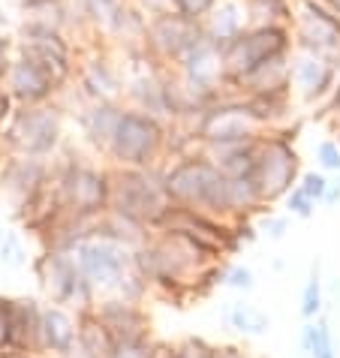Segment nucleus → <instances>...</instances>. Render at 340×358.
Here are the masks:
<instances>
[{"label":"nucleus","instance_id":"1","mask_svg":"<svg viewBox=\"0 0 340 358\" xmlns=\"http://www.w3.org/2000/svg\"><path fill=\"white\" fill-rule=\"evenodd\" d=\"M292 48H295L292 27H247L244 34H238L226 45H220L226 82L238 85L259 64L280 57V55H289Z\"/></svg>","mask_w":340,"mask_h":358},{"label":"nucleus","instance_id":"2","mask_svg":"<svg viewBox=\"0 0 340 358\" xmlns=\"http://www.w3.org/2000/svg\"><path fill=\"white\" fill-rule=\"evenodd\" d=\"M163 184L169 199H178L184 205L229 208V178L208 160H184L166 175Z\"/></svg>","mask_w":340,"mask_h":358},{"label":"nucleus","instance_id":"3","mask_svg":"<svg viewBox=\"0 0 340 358\" xmlns=\"http://www.w3.org/2000/svg\"><path fill=\"white\" fill-rule=\"evenodd\" d=\"M160 148H163V127H160V121L154 115L142 112V108H129L118 121L108 151H112L118 163L139 169L151 163V157H157Z\"/></svg>","mask_w":340,"mask_h":358},{"label":"nucleus","instance_id":"4","mask_svg":"<svg viewBox=\"0 0 340 358\" xmlns=\"http://www.w3.org/2000/svg\"><path fill=\"white\" fill-rule=\"evenodd\" d=\"M61 130H64L61 112L48 103H39V106H22V112H15L13 121H9L6 136L15 151L27 157H43L57 148Z\"/></svg>","mask_w":340,"mask_h":358},{"label":"nucleus","instance_id":"5","mask_svg":"<svg viewBox=\"0 0 340 358\" xmlns=\"http://www.w3.org/2000/svg\"><path fill=\"white\" fill-rule=\"evenodd\" d=\"M265 130L259 115L250 108L247 99L241 103H214L202 112L199 121V138L205 145H235V142H253Z\"/></svg>","mask_w":340,"mask_h":358},{"label":"nucleus","instance_id":"6","mask_svg":"<svg viewBox=\"0 0 340 358\" xmlns=\"http://www.w3.org/2000/svg\"><path fill=\"white\" fill-rule=\"evenodd\" d=\"M115 184H108V199L112 205L129 220H157L163 217L166 208V184H157L148 172H121L112 178Z\"/></svg>","mask_w":340,"mask_h":358},{"label":"nucleus","instance_id":"7","mask_svg":"<svg viewBox=\"0 0 340 358\" xmlns=\"http://www.w3.org/2000/svg\"><path fill=\"white\" fill-rule=\"evenodd\" d=\"M202 22H193L175 9L160 13L148 18V34H145V52L154 61L175 64L190 45H196L202 39Z\"/></svg>","mask_w":340,"mask_h":358},{"label":"nucleus","instance_id":"8","mask_svg":"<svg viewBox=\"0 0 340 358\" xmlns=\"http://www.w3.org/2000/svg\"><path fill=\"white\" fill-rule=\"evenodd\" d=\"M298 172V157L286 138H259V154H256V172L253 187L259 199H277L286 193L295 181Z\"/></svg>","mask_w":340,"mask_h":358},{"label":"nucleus","instance_id":"9","mask_svg":"<svg viewBox=\"0 0 340 358\" xmlns=\"http://www.w3.org/2000/svg\"><path fill=\"white\" fill-rule=\"evenodd\" d=\"M295 48L340 57V15L323 6L319 0H298V13L292 24Z\"/></svg>","mask_w":340,"mask_h":358},{"label":"nucleus","instance_id":"10","mask_svg":"<svg viewBox=\"0 0 340 358\" xmlns=\"http://www.w3.org/2000/svg\"><path fill=\"white\" fill-rule=\"evenodd\" d=\"M18 55L31 57L57 85L73 76V45L64 31H39V27H22L18 36Z\"/></svg>","mask_w":340,"mask_h":358},{"label":"nucleus","instance_id":"11","mask_svg":"<svg viewBox=\"0 0 340 358\" xmlns=\"http://www.w3.org/2000/svg\"><path fill=\"white\" fill-rule=\"evenodd\" d=\"M340 57H328L310 48H295L292 55V87L304 103H316L334 91L340 78Z\"/></svg>","mask_w":340,"mask_h":358},{"label":"nucleus","instance_id":"12","mask_svg":"<svg viewBox=\"0 0 340 358\" xmlns=\"http://www.w3.org/2000/svg\"><path fill=\"white\" fill-rule=\"evenodd\" d=\"M76 262L87 283L118 286L127 268V250L115 241H85L76 247Z\"/></svg>","mask_w":340,"mask_h":358},{"label":"nucleus","instance_id":"13","mask_svg":"<svg viewBox=\"0 0 340 358\" xmlns=\"http://www.w3.org/2000/svg\"><path fill=\"white\" fill-rule=\"evenodd\" d=\"M3 78H6L9 96L22 106L48 103V96L61 87L43 66H39L36 61H31V57H24V55H18L15 61H9V69H6Z\"/></svg>","mask_w":340,"mask_h":358},{"label":"nucleus","instance_id":"14","mask_svg":"<svg viewBox=\"0 0 340 358\" xmlns=\"http://www.w3.org/2000/svg\"><path fill=\"white\" fill-rule=\"evenodd\" d=\"M178 73L184 78L196 85H205V87H220L226 82L223 76V52H220V45L214 39L202 36L196 45H190L187 52L178 57Z\"/></svg>","mask_w":340,"mask_h":358},{"label":"nucleus","instance_id":"15","mask_svg":"<svg viewBox=\"0 0 340 358\" xmlns=\"http://www.w3.org/2000/svg\"><path fill=\"white\" fill-rule=\"evenodd\" d=\"M64 199L69 202V208L76 211H99L106 202H108V178L94 172V169H85V166H73L69 172L64 175Z\"/></svg>","mask_w":340,"mask_h":358},{"label":"nucleus","instance_id":"16","mask_svg":"<svg viewBox=\"0 0 340 358\" xmlns=\"http://www.w3.org/2000/svg\"><path fill=\"white\" fill-rule=\"evenodd\" d=\"M238 87H241L247 96L292 91V52L280 55V57H271V61H265V64H259L253 73H247L241 82H238Z\"/></svg>","mask_w":340,"mask_h":358},{"label":"nucleus","instance_id":"17","mask_svg":"<svg viewBox=\"0 0 340 358\" xmlns=\"http://www.w3.org/2000/svg\"><path fill=\"white\" fill-rule=\"evenodd\" d=\"M247 31V9L244 0H217V6L202 18V34L214 39L217 45H226L229 39Z\"/></svg>","mask_w":340,"mask_h":358},{"label":"nucleus","instance_id":"18","mask_svg":"<svg viewBox=\"0 0 340 358\" xmlns=\"http://www.w3.org/2000/svg\"><path fill=\"white\" fill-rule=\"evenodd\" d=\"M22 9V27H39V31H64L76 22L78 13L69 0H27ZM82 24V22H78Z\"/></svg>","mask_w":340,"mask_h":358},{"label":"nucleus","instance_id":"19","mask_svg":"<svg viewBox=\"0 0 340 358\" xmlns=\"http://www.w3.org/2000/svg\"><path fill=\"white\" fill-rule=\"evenodd\" d=\"M78 82H82L85 94L91 99H108V103H115V96L121 94V82H118L115 66L99 52L91 55L87 61H82V66H78Z\"/></svg>","mask_w":340,"mask_h":358},{"label":"nucleus","instance_id":"20","mask_svg":"<svg viewBox=\"0 0 340 358\" xmlns=\"http://www.w3.org/2000/svg\"><path fill=\"white\" fill-rule=\"evenodd\" d=\"M121 115H124V108H118L115 103H108V99H94V103L82 112L85 136L91 138L94 145L108 148V145H112V136L118 130V121H121Z\"/></svg>","mask_w":340,"mask_h":358},{"label":"nucleus","instance_id":"21","mask_svg":"<svg viewBox=\"0 0 340 358\" xmlns=\"http://www.w3.org/2000/svg\"><path fill=\"white\" fill-rule=\"evenodd\" d=\"M39 280L48 289V295L55 301H66L69 295H76V289L82 286V274H76V268L69 265L64 256H45L39 262Z\"/></svg>","mask_w":340,"mask_h":358},{"label":"nucleus","instance_id":"22","mask_svg":"<svg viewBox=\"0 0 340 358\" xmlns=\"http://www.w3.org/2000/svg\"><path fill=\"white\" fill-rule=\"evenodd\" d=\"M247 27H292L298 0H244Z\"/></svg>","mask_w":340,"mask_h":358},{"label":"nucleus","instance_id":"23","mask_svg":"<svg viewBox=\"0 0 340 358\" xmlns=\"http://www.w3.org/2000/svg\"><path fill=\"white\" fill-rule=\"evenodd\" d=\"M78 341H82V350L87 352V358H112L118 350L112 328L99 316H85L82 325H78Z\"/></svg>","mask_w":340,"mask_h":358},{"label":"nucleus","instance_id":"24","mask_svg":"<svg viewBox=\"0 0 340 358\" xmlns=\"http://www.w3.org/2000/svg\"><path fill=\"white\" fill-rule=\"evenodd\" d=\"M163 220L169 226H175L178 235H184L187 241H196L199 247H220L223 244V235L217 232L214 226H208L205 220H199V217H193L190 211H181V214H163Z\"/></svg>","mask_w":340,"mask_h":358},{"label":"nucleus","instance_id":"25","mask_svg":"<svg viewBox=\"0 0 340 358\" xmlns=\"http://www.w3.org/2000/svg\"><path fill=\"white\" fill-rule=\"evenodd\" d=\"M39 328H43L45 343L52 346V350H57V352H66L69 346H73V341H76L73 320H69L64 310H45L43 320H39Z\"/></svg>","mask_w":340,"mask_h":358},{"label":"nucleus","instance_id":"26","mask_svg":"<svg viewBox=\"0 0 340 358\" xmlns=\"http://www.w3.org/2000/svg\"><path fill=\"white\" fill-rule=\"evenodd\" d=\"M6 184L13 187V190H22L27 196H34L39 190V184H43V166H39L34 157L24 154V160H15L13 166H9Z\"/></svg>","mask_w":340,"mask_h":358},{"label":"nucleus","instance_id":"27","mask_svg":"<svg viewBox=\"0 0 340 358\" xmlns=\"http://www.w3.org/2000/svg\"><path fill=\"white\" fill-rule=\"evenodd\" d=\"M9 310H13V346H27L31 331H34L31 320L36 316L34 304L31 301H15V304H9Z\"/></svg>","mask_w":340,"mask_h":358},{"label":"nucleus","instance_id":"28","mask_svg":"<svg viewBox=\"0 0 340 358\" xmlns=\"http://www.w3.org/2000/svg\"><path fill=\"white\" fill-rule=\"evenodd\" d=\"M304 346L313 358H334L332 334H328L325 325H307L304 328Z\"/></svg>","mask_w":340,"mask_h":358},{"label":"nucleus","instance_id":"29","mask_svg":"<svg viewBox=\"0 0 340 358\" xmlns=\"http://www.w3.org/2000/svg\"><path fill=\"white\" fill-rule=\"evenodd\" d=\"M229 316H232V325H238L241 331L262 334L265 328H268V316H265V313H259V310H253V307H244V304H238Z\"/></svg>","mask_w":340,"mask_h":358},{"label":"nucleus","instance_id":"30","mask_svg":"<svg viewBox=\"0 0 340 358\" xmlns=\"http://www.w3.org/2000/svg\"><path fill=\"white\" fill-rule=\"evenodd\" d=\"M214 6H217V0H175V13L193 18V22H202Z\"/></svg>","mask_w":340,"mask_h":358},{"label":"nucleus","instance_id":"31","mask_svg":"<svg viewBox=\"0 0 340 358\" xmlns=\"http://www.w3.org/2000/svg\"><path fill=\"white\" fill-rule=\"evenodd\" d=\"M22 241H18L15 235H3V241H0V259L3 265H22Z\"/></svg>","mask_w":340,"mask_h":358},{"label":"nucleus","instance_id":"32","mask_svg":"<svg viewBox=\"0 0 340 358\" xmlns=\"http://www.w3.org/2000/svg\"><path fill=\"white\" fill-rule=\"evenodd\" d=\"M319 310V274L313 271L307 280V289H304V304H302V313L304 316H316Z\"/></svg>","mask_w":340,"mask_h":358},{"label":"nucleus","instance_id":"33","mask_svg":"<svg viewBox=\"0 0 340 358\" xmlns=\"http://www.w3.org/2000/svg\"><path fill=\"white\" fill-rule=\"evenodd\" d=\"M319 163H323V169H332V172H340V148L334 142H323L319 145Z\"/></svg>","mask_w":340,"mask_h":358},{"label":"nucleus","instance_id":"34","mask_svg":"<svg viewBox=\"0 0 340 358\" xmlns=\"http://www.w3.org/2000/svg\"><path fill=\"white\" fill-rule=\"evenodd\" d=\"M302 190H304L310 199H325V193H328V181H325L323 175H316V172H307V175H304Z\"/></svg>","mask_w":340,"mask_h":358},{"label":"nucleus","instance_id":"35","mask_svg":"<svg viewBox=\"0 0 340 358\" xmlns=\"http://www.w3.org/2000/svg\"><path fill=\"white\" fill-rule=\"evenodd\" d=\"M136 9L142 15H160V13H169V9H175V0H133Z\"/></svg>","mask_w":340,"mask_h":358},{"label":"nucleus","instance_id":"36","mask_svg":"<svg viewBox=\"0 0 340 358\" xmlns=\"http://www.w3.org/2000/svg\"><path fill=\"white\" fill-rule=\"evenodd\" d=\"M175 358H214V350H208L202 341H187V343L178 346Z\"/></svg>","mask_w":340,"mask_h":358},{"label":"nucleus","instance_id":"37","mask_svg":"<svg viewBox=\"0 0 340 358\" xmlns=\"http://www.w3.org/2000/svg\"><path fill=\"white\" fill-rule=\"evenodd\" d=\"M13 343V310L9 304H0V346Z\"/></svg>","mask_w":340,"mask_h":358},{"label":"nucleus","instance_id":"38","mask_svg":"<svg viewBox=\"0 0 340 358\" xmlns=\"http://www.w3.org/2000/svg\"><path fill=\"white\" fill-rule=\"evenodd\" d=\"M112 358H148V350L139 341H124L121 346L115 350Z\"/></svg>","mask_w":340,"mask_h":358},{"label":"nucleus","instance_id":"39","mask_svg":"<svg viewBox=\"0 0 340 358\" xmlns=\"http://www.w3.org/2000/svg\"><path fill=\"white\" fill-rule=\"evenodd\" d=\"M310 205H313V199H310L302 187L298 190H292V196H289V208H292L295 214H302V217H307L310 214Z\"/></svg>","mask_w":340,"mask_h":358},{"label":"nucleus","instance_id":"40","mask_svg":"<svg viewBox=\"0 0 340 358\" xmlns=\"http://www.w3.org/2000/svg\"><path fill=\"white\" fill-rule=\"evenodd\" d=\"M232 286H238V289H250L253 286V274L247 271V268H235L232 271V280H229Z\"/></svg>","mask_w":340,"mask_h":358},{"label":"nucleus","instance_id":"41","mask_svg":"<svg viewBox=\"0 0 340 358\" xmlns=\"http://www.w3.org/2000/svg\"><path fill=\"white\" fill-rule=\"evenodd\" d=\"M9 115H13V96H9V91L3 85H0V124H3Z\"/></svg>","mask_w":340,"mask_h":358},{"label":"nucleus","instance_id":"42","mask_svg":"<svg viewBox=\"0 0 340 358\" xmlns=\"http://www.w3.org/2000/svg\"><path fill=\"white\" fill-rule=\"evenodd\" d=\"M6 69H9V39L6 34H0V78L6 76Z\"/></svg>","mask_w":340,"mask_h":358},{"label":"nucleus","instance_id":"43","mask_svg":"<svg viewBox=\"0 0 340 358\" xmlns=\"http://www.w3.org/2000/svg\"><path fill=\"white\" fill-rule=\"evenodd\" d=\"M214 358H244V355L232 350V346H223V350H214Z\"/></svg>","mask_w":340,"mask_h":358},{"label":"nucleus","instance_id":"44","mask_svg":"<svg viewBox=\"0 0 340 358\" xmlns=\"http://www.w3.org/2000/svg\"><path fill=\"white\" fill-rule=\"evenodd\" d=\"M332 108L340 115V78H337V85H334V91H332Z\"/></svg>","mask_w":340,"mask_h":358},{"label":"nucleus","instance_id":"45","mask_svg":"<svg viewBox=\"0 0 340 358\" xmlns=\"http://www.w3.org/2000/svg\"><path fill=\"white\" fill-rule=\"evenodd\" d=\"M325 199H328V202H337V199H340V181H337V184H332V187H328Z\"/></svg>","mask_w":340,"mask_h":358},{"label":"nucleus","instance_id":"46","mask_svg":"<svg viewBox=\"0 0 340 358\" xmlns=\"http://www.w3.org/2000/svg\"><path fill=\"white\" fill-rule=\"evenodd\" d=\"M319 3L328 6V9H332V13H337V15H340V0H319Z\"/></svg>","mask_w":340,"mask_h":358},{"label":"nucleus","instance_id":"47","mask_svg":"<svg viewBox=\"0 0 340 358\" xmlns=\"http://www.w3.org/2000/svg\"><path fill=\"white\" fill-rule=\"evenodd\" d=\"M15 3H18V6H22V3H27V0H15Z\"/></svg>","mask_w":340,"mask_h":358},{"label":"nucleus","instance_id":"48","mask_svg":"<svg viewBox=\"0 0 340 358\" xmlns=\"http://www.w3.org/2000/svg\"><path fill=\"white\" fill-rule=\"evenodd\" d=\"M0 241H3V232H0Z\"/></svg>","mask_w":340,"mask_h":358}]
</instances>
